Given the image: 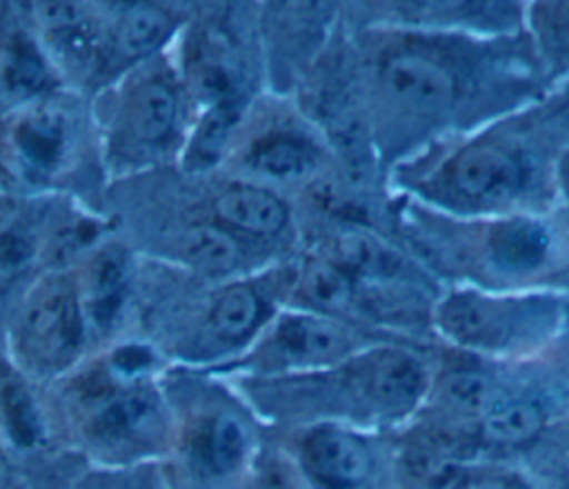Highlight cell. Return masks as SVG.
<instances>
[{"instance_id":"obj_1","label":"cell","mask_w":569,"mask_h":489,"mask_svg":"<svg viewBox=\"0 0 569 489\" xmlns=\"http://www.w3.org/2000/svg\"><path fill=\"white\" fill-rule=\"evenodd\" d=\"M82 340V313L64 280H49L31 300L22 320V342L42 365L69 360Z\"/></svg>"},{"instance_id":"obj_2","label":"cell","mask_w":569,"mask_h":489,"mask_svg":"<svg viewBox=\"0 0 569 489\" xmlns=\"http://www.w3.org/2000/svg\"><path fill=\"white\" fill-rule=\"evenodd\" d=\"M356 391L387 413H400L416 405L427 385L422 362L400 349H380L360 360L351 371Z\"/></svg>"},{"instance_id":"obj_3","label":"cell","mask_w":569,"mask_h":489,"mask_svg":"<svg viewBox=\"0 0 569 489\" xmlns=\"http://www.w3.org/2000/svg\"><path fill=\"white\" fill-rule=\"evenodd\" d=\"M380 82L393 100L422 116L440 113L453 100V78L449 71L418 53H393L385 58Z\"/></svg>"},{"instance_id":"obj_4","label":"cell","mask_w":569,"mask_h":489,"mask_svg":"<svg viewBox=\"0 0 569 489\" xmlns=\"http://www.w3.org/2000/svg\"><path fill=\"white\" fill-rule=\"evenodd\" d=\"M309 473L327 489H351L365 480L371 467L360 438L338 427H318L302 442Z\"/></svg>"},{"instance_id":"obj_5","label":"cell","mask_w":569,"mask_h":489,"mask_svg":"<svg viewBox=\"0 0 569 489\" xmlns=\"http://www.w3.org/2000/svg\"><path fill=\"white\" fill-rule=\"evenodd\" d=\"M456 189L478 202H500L522 184L520 162L498 147H469L451 164Z\"/></svg>"},{"instance_id":"obj_6","label":"cell","mask_w":569,"mask_h":489,"mask_svg":"<svg viewBox=\"0 0 569 489\" xmlns=\"http://www.w3.org/2000/svg\"><path fill=\"white\" fill-rule=\"evenodd\" d=\"M178 116V96L162 78L133 87L122 107L124 138L136 147H156L171 133Z\"/></svg>"},{"instance_id":"obj_7","label":"cell","mask_w":569,"mask_h":489,"mask_svg":"<svg viewBox=\"0 0 569 489\" xmlns=\"http://www.w3.org/2000/svg\"><path fill=\"white\" fill-rule=\"evenodd\" d=\"M273 349L280 360L291 365H322L345 356L349 340L342 329L327 320L291 316L278 325Z\"/></svg>"},{"instance_id":"obj_8","label":"cell","mask_w":569,"mask_h":489,"mask_svg":"<svg viewBox=\"0 0 569 489\" xmlns=\"http://www.w3.org/2000/svg\"><path fill=\"white\" fill-rule=\"evenodd\" d=\"M213 209L224 224L253 236L278 233L289 220L284 202L253 184H229L216 196Z\"/></svg>"},{"instance_id":"obj_9","label":"cell","mask_w":569,"mask_h":489,"mask_svg":"<svg viewBox=\"0 0 569 489\" xmlns=\"http://www.w3.org/2000/svg\"><path fill=\"white\" fill-rule=\"evenodd\" d=\"M438 318L442 331L467 347H496L507 333L502 309L473 293L449 296L442 302Z\"/></svg>"},{"instance_id":"obj_10","label":"cell","mask_w":569,"mask_h":489,"mask_svg":"<svg viewBox=\"0 0 569 489\" xmlns=\"http://www.w3.org/2000/svg\"><path fill=\"white\" fill-rule=\"evenodd\" d=\"M249 164L271 178H300L309 173L316 164V153L311 144L287 131H276L260 138L249 151Z\"/></svg>"},{"instance_id":"obj_11","label":"cell","mask_w":569,"mask_h":489,"mask_svg":"<svg viewBox=\"0 0 569 489\" xmlns=\"http://www.w3.org/2000/svg\"><path fill=\"white\" fill-rule=\"evenodd\" d=\"M13 144L20 160L40 173L58 167L64 149V124L56 113H33L13 129Z\"/></svg>"},{"instance_id":"obj_12","label":"cell","mask_w":569,"mask_h":489,"mask_svg":"<svg viewBox=\"0 0 569 489\" xmlns=\"http://www.w3.org/2000/svg\"><path fill=\"white\" fill-rule=\"evenodd\" d=\"M489 249L498 267L509 271H527L545 258L547 233L531 220L513 218L493 229Z\"/></svg>"},{"instance_id":"obj_13","label":"cell","mask_w":569,"mask_h":489,"mask_svg":"<svg viewBox=\"0 0 569 489\" xmlns=\"http://www.w3.org/2000/svg\"><path fill=\"white\" fill-rule=\"evenodd\" d=\"M171 31L169 13L149 2L129 4L116 22V47L127 58L151 53Z\"/></svg>"},{"instance_id":"obj_14","label":"cell","mask_w":569,"mask_h":489,"mask_svg":"<svg viewBox=\"0 0 569 489\" xmlns=\"http://www.w3.org/2000/svg\"><path fill=\"white\" fill-rule=\"evenodd\" d=\"M38 18L51 44L69 60L82 62L93 49V29L82 7L73 2H44Z\"/></svg>"},{"instance_id":"obj_15","label":"cell","mask_w":569,"mask_h":489,"mask_svg":"<svg viewBox=\"0 0 569 489\" xmlns=\"http://www.w3.org/2000/svg\"><path fill=\"white\" fill-rule=\"evenodd\" d=\"M153 416V405L147 393L131 391L102 400L91 416V431L107 442H120L142 431Z\"/></svg>"},{"instance_id":"obj_16","label":"cell","mask_w":569,"mask_h":489,"mask_svg":"<svg viewBox=\"0 0 569 489\" xmlns=\"http://www.w3.org/2000/svg\"><path fill=\"white\" fill-rule=\"evenodd\" d=\"M122 293H124V258L118 251H104L91 267L89 282H87V298H84V311L96 329L109 327V322L113 320L120 307Z\"/></svg>"},{"instance_id":"obj_17","label":"cell","mask_w":569,"mask_h":489,"mask_svg":"<svg viewBox=\"0 0 569 489\" xmlns=\"http://www.w3.org/2000/svg\"><path fill=\"white\" fill-rule=\"evenodd\" d=\"M262 316L260 296L247 285L227 287L211 305L209 322L218 338L242 340L253 331Z\"/></svg>"},{"instance_id":"obj_18","label":"cell","mask_w":569,"mask_h":489,"mask_svg":"<svg viewBox=\"0 0 569 489\" xmlns=\"http://www.w3.org/2000/svg\"><path fill=\"white\" fill-rule=\"evenodd\" d=\"M542 429V411L527 400L500 398L482 418V431L500 445H518L536 438Z\"/></svg>"},{"instance_id":"obj_19","label":"cell","mask_w":569,"mask_h":489,"mask_svg":"<svg viewBox=\"0 0 569 489\" xmlns=\"http://www.w3.org/2000/svg\"><path fill=\"white\" fill-rule=\"evenodd\" d=\"M240 118V100L238 98H229V100H222V102H216L211 104V109L204 113V118L200 120L196 133H193V140H191V149H189V164L191 167H211L224 144H227V138L233 129V124L238 122Z\"/></svg>"},{"instance_id":"obj_20","label":"cell","mask_w":569,"mask_h":489,"mask_svg":"<svg viewBox=\"0 0 569 489\" xmlns=\"http://www.w3.org/2000/svg\"><path fill=\"white\" fill-rule=\"evenodd\" d=\"M500 398L496 382L480 371H453L442 382L445 405L467 418H485Z\"/></svg>"},{"instance_id":"obj_21","label":"cell","mask_w":569,"mask_h":489,"mask_svg":"<svg viewBox=\"0 0 569 489\" xmlns=\"http://www.w3.org/2000/svg\"><path fill=\"white\" fill-rule=\"evenodd\" d=\"M300 293L320 309L340 311L353 296L351 273L333 260H313L302 271Z\"/></svg>"},{"instance_id":"obj_22","label":"cell","mask_w":569,"mask_h":489,"mask_svg":"<svg viewBox=\"0 0 569 489\" xmlns=\"http://www.w3.org/2000/svg\"><path fill=\"white\" fill-rule=\"evenodd\" d=\"M184 253L193 267L207 273L229 271L240 260L238 242L229 233L211 224H200L187 233Z\"/></svg>"},{"instance_id":"obj_23","label":"cell","mask_w":569,"mask_h":489,"mask_svg":"<svg viewBox=\"0 0 569 489\" xmlns=\"http://www.w3.org/2000/svg\"><path fill=\"white\" fill-rule=\"evenodd\" d=\"M0 76L7 89L27 93L38 91L47 84V69L40 53L24 36H11L2 49Z\"/></svg>"},{"instance_id":"obj_24","label":"cell","mask_w":569,"mask_h":489,"mask_svg":"<svg viewBox=\"0 0 569 489\" xmlns=\"http://www.w3.org/2000/svg\"><path fill=\"white\" fill-rule=\"evenodd\" d=\"M247 433L231 416H218L207 425L200 440L202 462L218 473L231 471L244 456Z\"/></svg>"},{"instance_id":"obj_25","label":"cell","mask_w":569,"mask_h":489,"mask_svg":"<svg viewBox=\"0 0 569 489\" xmlns=\"http://www.w3.org/2000/svg\"><path fill=\"white\" fill-rule=\"evenodd\" d=\"M0 400L9 436L20 447H31L40 436V420L29 393L20 385H7Z\"/></svg>"},{"instance_id":"obj_26","label":"cell","mask_w":569,"mask_h":489,"mask_svg":"<svg viewBox=\"0 0 569 489\" xmlns=\"http://www.w3.org/2000/svg\"><path fill=\"white\" fill-rule=\"evenodd\" d=\"M336 260L342 269L362 271V273H380L389 269L391 253L385 251L376 240L365 238L360 233L342 236L336 244Z\"/></svg>"},{"instance_id":"obj_27","label":"cell","mask_w":569,"mask_h":489,"mask_svg":"<svg viewBox=\"0 0 569 489\" xmlns=\"http://www.w3.org/2000/svg\"><path fill=\"white\" fill-rule=\"evenodd\" d=\"M409 469L422 489H451L460 476L458 467L451 460L433 456L429 451L413 456Z\"/></svg>"},{"instance_id":"obj_28","label":"cell","mask_w":569,"mask_h":489,"mask_svg":"<svg viewBox=\"0 0 569 489\" xmlns=\"http://www.w3.org/2000/svg\"><path fill=\"white\" fill-rule=\"evenodd\" d=\"M116 365L124 371V373H136L140 367L149 365V353L140 347H124L118 351L116 356Z\"/></svg>"},{"instance_id":"obj_29","label":"cell","mask_w":569,"mask_h":489,"mask_svg":"<svg viewBox=\"0 0 569 489\" xmlns=\"http://www.w3.org/2000/svg\"><path fill=\"white\" fill-rule=\"evenodd\" d=\"M264 489H300V485L296 482V478L289 476L287 469L271 467L264 478Z\"/></svg>"},{"instance_id":"obj_30","label":"cell","mask_w":569,"mask_h":489,"mask_svg":"<svg viewBox=\"0 0 569 489\" xmlns=\"http://www.w3.org/2000/svg\"><path fill=\"white\" fill-rule=\"evenodd\" d=\"M13 216H16V202L7 196H0V233L9 231Z\"/></svg>"},{"instance_id":"obj_31","label":"cell","mask_w":569,"mask_h":489,"mask_svg":"<svg viewBox=\"0 0 569 489\" xmlns=\"http://www.w3.org/2000/svg\"><path fill=\"white\" fill-rule=\"evenodd\" d=\"M473 489H529V487H527V485H522V482L509 480V478H496V480L480 482V485H476Z\"/></svg>"},{"instance_id":"obj_32","label":"cell","mask_w":569,"mask_h":489,"mask_svg":"<svg viewBox=\"0 0 569 489\" xmlns=\"http://www.w3.org/2000/svg\"><path fill=\"white\" fill-rule=\"evenodd\" d=\"M551 16H553L556 24H560L562 29L569 31V2H558V4L551 9Z\"/></svg>"},{"instance_id":"obj_33","label":"cell","mask_w":569,"mask_h":489,"mask_svg":"<svg viewBox=\"0 0 569 489\" xmlns=\"http://www.w3.org/2000/svg\"><path fill=\"white\" fill-rule=\"evenodd\" d=\"M7 480H9V467H7V462L0 456V489L7 485Z\"/></svg>"}]
</instances>
